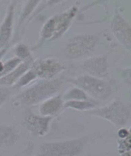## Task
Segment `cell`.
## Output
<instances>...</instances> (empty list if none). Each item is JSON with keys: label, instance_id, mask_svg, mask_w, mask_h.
Here are the masks:
<instances>
[{"label": "cell", "instance_id": "30bf717a", "mask_svg": "<svg viewBox=\"0 0 131 156\" xmlns=\"http://www.w3.org/2000/svg\"><path fill=\"white\" fill-rule=\"evenodd\" d=\"M14 6L13 3L10 5L6 16L0 27V50L6 47L10 39L13 31Z\"/></svg>", "mask_w": 131, "mask_h": 156}, {"label": "cell", "instance_id": "8992f818", "mask_svg": "<svg viewBox=\"0 0 131 156\" xmlns=\"http://www.w3.org/2000/svg\"><path fill=\"white\" fill-rule=\"evenodd\" d=\"M96 42V38L92 35L78 36L72 39L68 44L65 53L69 58H78L92 50Z\"/></svg>", "mask_w": 131, "mask_h": 156}, {"label": "cell", "instance_id": "7402d4cb", "mask_svg": "<svg viewBox=\"0 0 131 156\" xmlns=\"http://www.w3.org/2000/svg\"><path fill=\"white\" fill-rule=\"evenodd\" d=\"M38 2V1H30L29 4L27 5V6L25 8L24 12L23 13L22 17H21L22 20H23L24 18L26 17V16L28 15L29 13L30 12L31 10L32 9V8H33V7H35V4L37 3V2Z\"/></svg>", "mask_w": 131, "mask_h": 156}, {"label": "cell", "instance_id": "4fadbf2b", "mask_svg": "<svg viewBox=\"0 0 131 156\" xmlns=\"http://www.w3.org/2000/svg\"><path fill=\"white\" fill-rule=\"evenodd\" d=\"M29 61L22 63L10 73L0 78V85L10 86L23 75L29 68Z\"/></svg>", "mask_w": 131, "mask_h": 156}, {"label": "cell", "instance_id": "44dd1931", "mask_svg": "<svg viewBox=\"0 0 131 156\" xmlns=\"http://www.w3.org/2000/svg\"><path fill=\"white\" fill-rule=\"evenodd\" d=\"M9 90L5 87H0V105L5 101L9 94Z\"/></svg>", "mask_w": 131, "mask_h": 156}, {"label": "cell", "instance_id": "603a6c76", "mask_svg": "<svg viewBox=\"0 0 131 156\" xmlns=\"http://www.w3.org/2000/svg\"><path fill=\"white\" fill-rule=\"evenodd\" d=\"M120 156H131V151L128 152V153H124L122 154H120Z\"/></svg>", "mask_w": 131, "mask_h": 156}, {"label": "cell", "instance_id": "ffe728a7", "mask_svg": "<svg viewBox=\"0 0 131 156\" xmlns=\"http://www.w3.org/2000/svg\"><path fill=\"white\" fill-rule=\"evenodd\" d=\"M118 136L119 139H125L131 136L130 130L125 127L119 128L118 131Z\"/></svg>", "mask_w": 131, "mask_h": 156}, {"label": "cell", "instance_id": "3957f363", "mask_svg": "<svg viewBox=\"0 0 131 156\" xmlns=\"http://www.w3.org/2000/svg\"><path fill=\"white\" fill-rule=\"evenodd\" d=\"M61 83L59 80L42 82L22 94V101L27 105H35L55 94L59 90Z\"/></svg>", "mask_w": 131, "mask_h": 156}, {"label": "cell", "instance_id": "8fae6325", "mask_svg": "<svg viewBox=\"0 0 131 156\" xmlns=\"http://www.w3.org/2000/svg\"><path fill=\"white\" fill-rule=\"evenodd\" d=\"M84 67L90 74L95 76H105L108 71V64L105 57L91 58L84 63Z\"/></svg>", "mask_w": 131, "mask_h": 156}, {"label": "cell", "instance_id": "52a82bcc", "mask_svg": "<svg viewBox=\"0 0 131 156\" xmlns=\"http://www.w3.org/2000/svg\"><path fill=\"white\" fill-rule=\"evenodd\" d=\"M52 119L51 116L38 115L29 112L25 117V125L33 135L42 137L48 132Z\"/></svg>", "mask_w": 131, "mask_h": 156}, {"label": "cell", "instance_id": "6da1fadb", "mask_svg": "<svg viewBox=\"0 0 131 156\" xmlns=\"http://www.w3.org/2000/svg\"><path fill=\"white\" fill-rule=\"evenodd\" d=\"M90 140L88 136L68 140L44 142L35 156H78Z\"/></svg>", "mask_w": 131, "mask_h": 156}, {"label": "cell", "instance_id": "d6986e66", "mask_svg": "<svg viewBox=\"0 0 131 156\" xmlns=\"http://www.w3.org/2000/svg\"><path fill=\"white\" fill-rule=\"evenodd\" d=\"M16 54L20 59H25V58L29 56V50L26 45L22 44L19 45L16 48Z\"/></svg>", "mask_w": 131, "mask_h": 156}, {"label": "cell", "instance_id": "7a4b0ae2", "mask_svg": "<svg viewBox=\"0 0 131 156\" xmlns=\"http://www.w3.org/2000/svg\"><path fill=\"white\" fill-rule=\"evenodd\" d=\"M88 112L91 115L105 119L117 128L127 126L131 121L129 107L119 100H116L105 106L94 108Z\"/></svg>", "mask_w": 131, "mask_h": 156}, {"label": "cell", "instance_id": "ba28073f", "mask_svg": "<svg viewBox=\"0 0 131 156\" xmlns=\"http://www.w3.org/2000/svg\"><path fill=\"white\" fill-rule=\"evenodd\" d=\"M63 69L64 66L57 60L47 58L38 63L34 72L41 78L50 79L59 73Z\"/></svg>", "mask_w": 131, "mask_h": 156}, {"label": "cell", "instance_id": "e0dca14e", "mask_svg": "<svg viewBox=\"0 0 131 156\" xmlns=\"http://www.w3.org/2000/svg\"><path fill=\"white\" fill-rule=\"evenodd\" d=\"M131 136L125 139L118 140V150L119 154L131 151Z\"/></svg>", "mask_w": 131, "mask_h": 156}, {"label": "cell", "instance_id": "277c9868", "mask_svg": "<svg viewBox=\"0 0 131 156\" xmlns=\"http://www.w3.org/2000/svg\"><path fill=\"white\" fill-rule=\"evenodd\" d=\"M73 83L91 96L99 100H106L112 92L109 83L91 76H80L73 81Z\"/></svg>", "mask_w": 131, "mask_h": 156}, {"label": "cell", "instance_id": "2e32d148", "mask_svg": "<svg viewBox=\"0 0 131 156\" xmlns=\"http://www.w3.org/2000/svg\"><path fill=\"white\" fill-rule=\"evenodd\" d=\"M22 60L19 58H14L9 60L4 65V70L2 73L0 74V78L5 76L11 71L14 70L17 66H19Z\"/></svg>", "mask_w": 131, "mask_h": 156}, {"label": "cell", "instance_id": "9c48e42d", "mask_svg": "<svg viewBox=\"0 0 131 156\" xmlns=\"http://www.w3.org/2000/svg\"><path fill=\"white\" fill-rule=\"evenodd\" d=\"M114 35L121 43L128 48L131 47V28L128 23L120 16H116L112 24Z\"/></svg>", "mask_w": 131, "mask_h": 156}, {"label": "cell", "instance_id": "9a60e30c", "mask_svg": "<svg viewBox=\"0 0 131 156\" xmlns=\"http://www.w3.org/2000/svg\"><path fill=\"white\" fill-rule=\"evenodd\" d=\"M64 99L68 101H84L88 100L87 94L78 88H74L68 91L64 95Z\"/></svg>", "mask_w": 131, "mask_h": 156}, {"label": "cell", "instance_id": "5bb4252c", "mask_svg": "<svg viewBox=\"0 0 131 156\" xmlns=\"http://www.w3.org/2000/svg\"><path fill=\"white\" fill-rule=\"evenodd\" d=\"M97 103L93 101H68L64 104V107L79 111H89L94 109Z\"/></svg>", "mask_w": 131, "mask_h": 156}, {"label": "cell", "instance_id": "7c38bea8", "mask_svg": "<svg viewBox=\"0 0 131 156\" xmlns=\"http://www.w3.org/2000/svg\"><path fill=\"white\" fill-rule=\"evenodd\" d=\"M64 106L63 100L60 96L47 99L43 103L39 108L40 115L44 116H51L57 114Z\"/></svg>", "mask_w": 131, "mask_h": 156}, {"label": "cell", "instance_id": "ac0fdd59", "mask_svg": "<svg viewBox=\"0 0 131 156\" xmlns=\"http://www.w3.org/2000/svg\"><path fill=\"white\" fill-rule=\"evenodd\" d=\"M36 74L35 73L34 71L30 70L29 72H28L26 74H25L24 76L21 78L20 80L18 82L17 86L18 87L25 86L28 83H29L31 81L35 79V78H36Z\"/></svg>", "mask_w": 131, "mask_h": 156}, {"label": "cell", "instance_id": "5b68a950", "mask_svg": "<svg viewBox=\"0 0 131 156\" xmlns=\"http://www.w3.org/2000/svg\"><path fill=\"white\" fill-rule=\"evenodd\" d=\"M77 8L73 7L66 12L51 18L44 26L42 32L43 37L46 39H56L65 32L75 16Z\"/></svg>", "mask_w": 131, "mask_h": 156}]
</instances>
